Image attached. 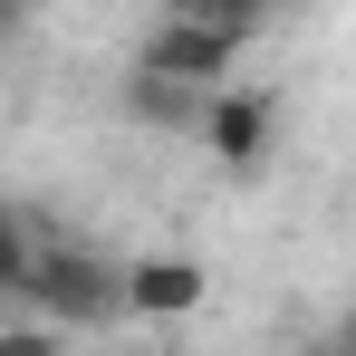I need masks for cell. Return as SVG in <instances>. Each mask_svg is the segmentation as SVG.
<instances>
[{"label":"cell","instance_id":"6da1fadb","mask_svg":"<svg viewBox=\"0 0 356 356\" xmlns=\"http://www.w3.org/2000/svg\"><path fill=\"white\" fill-rule=\"evenodd\" d=\"M241 19H222V10H174V19H154L145 29V49H135V67H154V77H174V87H232L241 67Z\"/></svg>","mask_w":356,"mask_h":356},{"label":"cell","instance_id":"7a4b0ae2","mask_svg":"<svg viewBox=\"0 0 356 356\" xmlns=\"http://www.w3.org/2000/svg\"><path fill=\"white\" fill-rule=\"evenodd\" d=\"M29 298L49 318H67V327H106V318H125V270H106L97 250H39Z\"/></svg>","mask_w":356,"mask_h":356},{"label":"cell","instance_id":"3957f363","mask_svg":"<svg viewBox=\"0 0 356 356\" xmlns=\"http://www.w3.org/2000/svg\"><path fill=\"white\" fill-rule=\"evenodd\" d=\"M270 125H280V97H270V87H212V97H202V125H193V135H202V154H212V164H260V154H270Z\"/></svg>","mask_w":356,"mask_h":356},{"label":"cell","instance_id":"277c9868","mask_svg":"<svg viewBox=\"0 0 356 356\" xmlns=\"http://www.w3.org/2000/svg\"><path fill=\"white\" fill-rule=\"evenodd\" d=\"M202 298H212V270L183 260V250H145V260H125V318H193Z\"/></svg>","mask_w":356,"mask_h":356}]
</instances>
